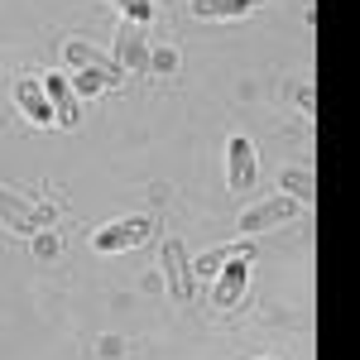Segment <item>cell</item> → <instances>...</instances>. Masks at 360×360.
Here are the masks:
<instances>
[{
    "label": "cell",
    "instance_id": "cell-14",
    "mask_svg": "<svg viewBox=\"0 0 360 360\" xmlns=\"http://www.w3.org/2000/svg\"><path fill=\"white\" fill-rule=\"evenodd\" d=\"M101 77H96V72H77V82H72V91H77V96H91V91H101Z\"/></svg>",
    "mask_w": 360,
    "mask_h": 360
},
{
    "label": "cell",
    "instance_id": "cell-6",
    "mask_svg": "<svg viewBox=\"0 0 360 360\" xmlns=\"http://www.w3.org/2000/svg\"><path fill=\"white\" fill-rule=\"evenodd\" d=\"M159 259H164V278H168V293L183 303V298H193V259H188V245L178 240V236H168L164 250H159Z\"/></svg>",
    "mask_w": 360,
    "mask_h": 360
},
{
    "label": "cell",
    "instance_id": "cell-7",
    "mask_svg": "<svg viewBox=\"0 0 360 360\" xmlns=\"http://www.w3.org/2000/svg\"><path fill=\"white\" fill-rule=\"evenodd\" d=\"M245 278H250V264L245 255H226V264L217 269V293H212V303L221 307V312H231V307L240 303V293H245Z\"/></svg>",
    "mask_w": 360,
    "mask_h": 360
},
{
    "label": "cell",
    "instance_id": "cell-1",
    "mask_svg": "<svg viewBox=\"0 0 360 360\" xmlns=\"http://www.w3.org/2000/svg\"><path fill=\"white\" fill-rule=\"evenodd\" d=\"M159 231V221L154 217H120V221H111V226H101L96 236H91V250L96 255H125V250H139L149 236Z\"/></svg>",
    "mask_w": 360,
    "mask_h": 360
},
{
    "label": "cell",
    "instance_id": "cell-5",
    "mask_svg": "<svg viewBox=\"0 0 360 360\" xmlns=\"http://www.w3.org/2000/svg\"><path fill=\"white\" fill-rule=\"evenodd\" d=\"M255 173H259V154L245 135H231L226 139V178H231V193L245 197L255 188Z\"/></svg>",
    "mask_w": 360,
    "mask_h": 360
},
{
    "label": "cell",
    "instance_id": "cell-2",
    "mask_svg": "<svg viewBox=\"0 0 360 360\" xmlns=\"http://www.w3.org/2000/svg\"><path fill=\"white\" fill-rule=\"evenodd\" d=\"M63 63H68V68H77V72H96L106 86L125 82V68H120L111 53H101L96 44H82V39H68V44H63Z\"/></svg>",
    "mask_w": 360,
    "mask_h": 360
},
{
    "label": "cell",
    "instance_id": "cell-8",
    "mask_svg": "<svg viewBox=\"0 0 360 360\" xmlns=\"http://www.w3.org/2000/svg\"><path fill=\"white\" fill-rule=\"evenodd\" d=\"M15 106L34 120V125H53V106H49V91L39 77H15Z\"/></svg>",
    "mask_w": 360,
    "mask_h": 360
},
{
    "label": "cell",
    "instance_id": "cell-15",
    "mask_svg": "<svg viewBox=\"0 0 360 360\" xmlns=\"http://www.w3.org/2000/svg\"><path fill=\"white\" fill-rule=\"evenodd\" d=\"M226 255H231V250H212V255H202V259H197V269H202V274H217Z\"/></svg>",
    "mask_w": 360,
    "mask_h": 360
},
{
    "label": "cell",
    "instance_id": "cell-4",
    "mask_svg": "<svg viewBox=\"0 0 360 360\" xmlns=\"http://www.w3.org/2000/svg\"><path fill=\"white\" fill-rule=\"evenodd\" d=\"M303 212V202H293V197H269V202H255V207H245L240 212V236H259V231H274V226L293 221Z\"/></svg>",
    "mask_w": 360,
    "mask_h": 360
},
{
    "label": "cell",
    "instance_id": "cell-9",
    "mask_svg": "<svg viewBox=\"0 0 360 360\" xmlns=\"http://www.w3.org/2000/svg\"><path fill=\"white\" fill-rule=\"evenodd\" d=\"M39 82H44V91H49V106H53V125L72 130V125H77V91L63 82V72H53V77H39Z\"/></svg>",
    "mask_w": 360,
    "mask_h": 360
},
{
    "label": "cell",
    "instance_id": "cell-10",
    "mask_svg": "<svg viewBox=\"0 0 360 360\" xmlns=\"http://www.w3.org/2000/svg\"><path fill=\"white\" fill-rule=\"evenodd\" d=\"M115 63L130 72V68H149V49H144V34H139L130 20L120 29V44H115Z\"/></svg>",
    "mask_w": 360,
    "mask_h": 360
},
{
    "label": "cell",
    "instance_id": "cell-3",
    "mask_svg": "<svg viewBox=\"0 0 360 360\" xmlns=\"http://www.w3.org/2000/svg\"><path fill=\"white\" fill-rule=\"evenodd\" d=\"M0 221L15 226V231H44V226L58 221V212L44 207V202H29V197L10 193V188H0Z\"/></svg>",
    "mask_w": 360,
    "mask_h": 360
},
{
    "label": "cell",
    "instance_id": "cell-17",
    "mask_svg": "<svg viewBox=\"0 0 360 360\" xmlns=\"http://www.w3.org/2000/svg\"><path fill=\"white\" fill-rule=\"evenodd\" d=\"M264 360H274V356H264Z\"/></svg>",
    "mask_w": 360,
    "mask_h": 360
},
{
    "label": "cell",
    "instance_id": "cell-13",
    "mask_svg": "<svg viewBox=\"0 0 360 360\" xmlns=\"http://www.w3.org/2000/svg\"><path fill=\"white\" fill-rule=\"evenodd\" d=\"M111 5L125 10V20H130V25H144V20L154 15V5H149V0H111Z\"/></svg>",
    "mask_w": 360,
    "mask_h": 360
},
{
    "label": "cell",
    "instance_id": "cell-16",
    "mask_svg": "<svg viewBox=\"0 0 360 360\" xmlns=\"http://www.w3.org/2000/svg\"><path fill=\"white\" fill-rule=\"evenodd\" d=\"M298 111H303L307 120H312V111H317V106H312V82H303V86H298Z\"/></svg>",
    "mask_w": 360,
    "mask_h": 360
},
{
    "label": "cell",
    "instance_id": "cell-12",
    "mask_svg": "<svg viewBox=\"0 0 360 360\" xmlns=\"http://www.w3.org/2000/svg\"><path fill=\"white\" fill-rule=\"evenodd\" d=\"M283 197H293V202H303L312 207V197H317V183H312V168H283Z\"/></svg>",
    "mask_w": 360,
    "mask_h": 360
},
{
    "label": "cell",
    "instance_id": "cell-11",
    "mask_svg": "<svg viewBox=\"0 0 360 360\" xmlns=\"http://www.w3.org/2000/svg\"><path fill=\"white\" fill-rule=\"evenodd\" d=\"M255 5L259 0H188V10H193L197 20H240Z\"/></svg>",
    "mask_w": 360,
    "mask_h": 360
}]
</instances>
